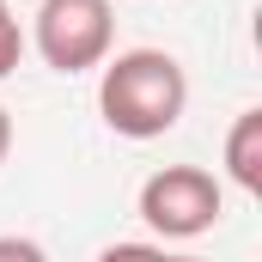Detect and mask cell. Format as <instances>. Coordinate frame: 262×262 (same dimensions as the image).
<instances>
[{"label":"cell","instance_id":"cell-6","mask_svg":"<svg viewBox=\"0 0 262 262\" xmlns=\"http://www.w3.org/2000/svg\"><path fill=\"white\" fill-rule=\"evenodd\" d=\"M98 262H177L171 250H159V244H110Z\"/></svg>","mask_w":262,"mask_h":262},{"label":"cell","instance_id":"cell-9","mask_svg":"<svg viewBox=\"0 0 262 262\" xmlns=\"http://www.w3.org/2000/svg\"><path fill=\"white\" fill-rule=\"evenodd\" d=\"M177 262H201V256H177Z\"/></svg>","mask_w":262,"mask_h":262},{"label":"cell","instance_id":"cell-5","mask_svg":"<svg viewBox=\"0 0 262 262\" xmlns=\"http://www.w3.org/2000/svg\"><path fill=\"white\" fill-rule=\"evenodd\" d=\"M18 61H25V31H18L12 6L0 0V79H6V73H18Z\"/></svg>","mask_w":262,"mask_h":262},{"label":"cell","instance_id":"cell-3","mask_svg":"<svg viewBox=\"0 0 262 262\" xmlns=\"http://www.w3.org/2000/svg\"><path fill=\"white\" fill-rule=\"evenodd\" d=\"M116 12L110 0H43L37 6V55L55 73H92L110 61Z\"/></svg>","mask_w":262,"mask_h":262},{"label":"cell","instance_id":"cell-8","mask_svg":"<svg viewBox=\"0 0 262 262\" xmlns=\"http://www.w3.org/2000/svg\"><path fill=\"white\" fill-rule=\"evenodd\" d=\"M6 152H12V110L0 104V165H6Z\"/></svg>","mask_w":262,"mask_h":262},{"label":"cell","instance_id":"cell-1","mask_svg":"<svg viewBox=\"0 0 262 262\" xmlns=\"http://www.w3.org/2000/svg\"><path fill=\"white\" fill-rule=\"evenodd\" d=\"M189 110V73L165 49H122L98 73V116L122 140H159Z\"/></svg>","mask_w":262,"mask_h":262},{"label":"cell","instance_id":"cell-7","mask_svg":"<svg viewBox=\"0 0 262 262\" xmlns=\"http://www.w3.org/2000/svg\"><path fill=\"white\" fill-rule=\"evenodd\" d=\"M0 262H49V256H43V244H37V238L6 232V238H0Z\"/></svg>","mask_w":262,"mask_h":262},{"label":"cell","instance_id":"cell-4","mask_svg":"<svg viewBox=\"0 0 262 262\" xmlns=\"http://www.w3.org/2000/svg\"><path fill=\"white\" fill-rule=\"evenodd\" d=\"M226 177L244 195H262V110H238L226 128Z\"/></svg>","mask_w":262,"mask_h":262},{"label":"cell","instance_id":"cell-2","mask_svg":"<svg viewBox=\"0 0 262 262\" xmlns=\"http://www.w3.org/2000/svg\"><path fill=\"white\" fill-rule=\"evenodd\" d=\"M226 213V189L201 165H165L140 183V220L159 238H201Z\"/></svg>","mask_w":262,"mask_h":262}]
</instances>
